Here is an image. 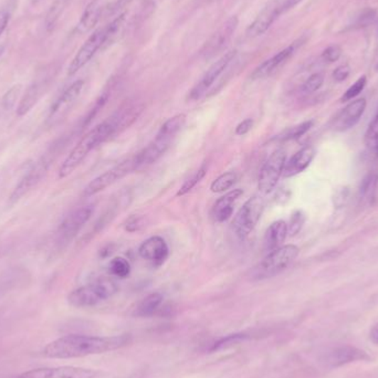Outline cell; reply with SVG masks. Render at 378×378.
<instances>
[{
	"mask_svg": "<svg viewBox=\"0 0 378 378\" xmlns=\"http://www.w3.org/2000/svg\"><path fill=\"white\" fill-rule=\"evenodd\" d=\"M236 182L237 175L234 172L225 173V174L220 175L218 178L215 179L210 185V190L215 194L225 193L228 189L232 188Z\"/></svg>",
	"mask_w": 378,
	"mask_h": 378,
	"instance_id": "obj_32",
	"label": "cell"
},
{
	"mask_svg": "<svg viewBox=\"0 0 378 378\" xmlns=\"http://www.w3.org/2000/svg\"><path fill=\"white\" fill-rule=\"evenodd\" d=\"M364 143L369 152L378 156V112L374 117L373 121L368 125L365 137H364Z\"/></svg>",
	"mask_w": 378,
	"mask_h": 378,
	"instance_id": "obj_31",
	"label": "cell"
},
{
	"mask_svg": "<svg viewBox=\"0 0 378 378\" xmlns=\"http://www.w3.org/2000/svg\"><path fill=\"white\" fill-rule=\"evenodd\" d=\"M302 1H303V0H286V1L281 5L282 14L286 13L288 10L292 9V8L296 7V5L302 3Z\"/></svg>",
	"mask_w": 378,
	"mask_h": 378,
	"instance_id": "obj_48",
	"label": "cell"
},
{
	"mask_svg": "<svg viewBox=\"0 0 378 378\" xmlns=\"http://www.w3.org/2000/svg\"><path fill=\"white\" fill-rule=\"evenodd\" d=\"M104 11L105 7L101 5L99 0H94L92 3H90L83 11L79 23H77V33H89L90 30H92L97 25Z\"/></svg>",
	"mask_w": 378,
	"mask_h": 378,
	"instance_id": "obj_24",
	"label": "cell"
},
{
	"mask_svg": "<svg viewBox=\"0 0 378 378\" xmlns=\"http://www.w3.org/2000/svg\"><path fill=\"white\" fill-rule=\"evenodd\" d=\"M105 43H107L105 27L99 28L87 38L82 47L80 48L68 68V75L71 77L79 72L80 70L85 68L94 58L99 50L105 48Z\"/></svg>",
	"mask_w": 378,
	"mask_h": 378,
	"instance_id": "obj_9",
	"label": "cell"
},
{
	"mask_svg": "<svg viewBox=\"0 0 378 378\" xmlns=\"http://www.w3.org/2000/svg\"><path fill=\"white\" fill-rule=\"evenodd\" d=\"M298 254L300 249L294 244L280 247L274 252H269L264 260L252 269L250 276L252 280L274 278L291 266Z\"/></svg>",
	"mask_w": 378,
	"mask_h": 378,
	"instance_id": "obj_3",
	"label": "cell"
},
{
	"mask_svg": "<svg viewBox=\"0 0 378 378\" xmlns=\"http://www.w3.org/2000/svg\"><path fill=\"white\" fill-rule=\"evenodd\" d=\"M264 210V200L261 197L254 196L244 202L234 217L232 229L238 238L244 239L252 234L261 218Z\"/></svg>",
	"mask_w": 378,
	"mask_h": 378,
	"instance_id": "obj_5",
	"label": "cell"
},
{
	"mask_svg": "<svg viewBox=\"0 0 378 378\" xmlns=\"http://www.w3.org/2000/svg\"><path fill=\"white\" fill-rule=\"evenodd\" d=\"M342 55V48L338 45H332L326 48L322 53V59L325 63H336Z\"/></svg>",
	"mask_w": 378,
	"mask_h": 378,
	"instance_id": "obj_41",
	"label": "cell"
},
{
	"mask_svg": "<svg viewBox=\"0 0 378 378\" xmlns=\"http://www.w3.org/2000/svg\"><path fill=\"white\" fill-rule=\"evenodd\" d=\"M366 85H367V77L366 75H362L361 77H358L355 82L346 90L344 94L342 95L341 102H348V101H353L358 95L363 92V90L365 89Z\"/></svg>",
	"mask_w": 378,
	"mask_h": 378,
	"instance_id": "obj_35",
	"label": "cell"
},
{
	"mask_svg": "<svg viewBox=\"0 0 378 378\" xmlns=\"http://www.w3.org/2000/svg\"><path fill=\"white\" fill-rule=\"evenodd\" d=\"M286 163V153L284 149H278L266 159L259 175L258 188L262 194H270L276 188L279 179L284 175Z\"/></svg>",
	"mask_w": 378,
	"mask_h": 378,
	"instance_id": "obj_8",
	"label": "cell"
},
{
	"mask_svg": "<svg viewBox=\"0 0 378 378\" xmlns=\"http://www.w3.org/2000/svg\"><path fill=\"white\" fill-rule=\"evenodd\" d=\"M371 356L368 355L364 350L356 346L336 345L330 348L323 356V362L328 367L338 368L347 364L357 363V362L369 361Z\"/></svg>",
	"mask_w": 378,
	"mask_h": 378,
	"instance_id": "obj_12",
	"label": "cell"
},
{
	"mask_svg": "<svg viewBox=\"0 0 378 378\" xmlns=\"http://www.w3.org/2000/svg\"><path fill=\"white\" fill-rule=\"evenodd\" d=\"M139 254L154 266H162L169 256V249L162 237L154 236L146 239L139 248Z\"/></svg>",
	"mask_w": 378,
	"mask_h": 378,
	"instance_id": "obj_19",
	"label": "cell"
},
{
	"mask_svg": "<svg viewBox=\"0 0 378 378\" xmlns=\"http://www.w3.org/2000/svg\"><path fill=\"white\" fill-rule=\"evenodd\" d=\"M93 212H94L93 205H87V206L75 209V212H71L63 220V224L60 225L59 232H58L60 244H68L71 242L89 222L90 218L92 217Z\"/></svg>",
	"mask_w": 378,
	"mask_h": 378,
	"instance_id": "obj_13",
	"label": "cell"
},
{
	"mask_svg": "<svg viewBox=\"0 0 378 378\" xmlns=\"http://www.w3.org/2000/svg\"><path fill=\"white\" fill-rule=\"evenodd\" d=\"M377 112H378V109H377Z\"/></svg>",
	"mask_w": 378,
	"mask_h": 378,
	"instance_id": "obj_53",
	"label": "cell"
},
{
	"mask_svg": "<svg viewBox=\"0 0 378 378\" xmlns=\"http://www.w3.org/2000/svg\"><path fill=\"white\" fill-rule=\"evenodd\" d=\"M97 372L77 366L41 367L20 374L17 378H95Z\"/></svg>",
	"mask_w": 378,
	"mask_h": 378,
	"instance_id": "obj_14",
	"label": "cell"
},
{
	"mask_svg": "<svg viewBox=\"0 0 378 378\" xmlns=\"http://www.w3.org/2000/svg\"><path fill=\"white\" fill-rule=\"evenodd\" d=\"M314 121H306V122L301 123V124L296 125V126L288 129V131L281 135V139L284 141H294V139H298L300 137L306 135L310 129L313 127Z\"/></svg>",
	"mask_w": 378,
	"mask_h": 378,
	"instance_id": "obj_36",
	"label": "cell"
},
{
	"mask_svg": "<svg viewBox=\"0 0 378 378\" xmlns=\"http://www.w3.org/2000/svg\"><path fill=\"white\" fill-rule=\"evenodd\" d=\"M206 166L200 167L197 172H195L192 176L185 180L184 184H183V186L180 187L178 193H177V196H184V195L188 194V193L190 192L198 183L202 182V179L206 176Z\"/></svg>",
	"mask_w": 378,
	"mask_h": 378,
	"instance_id": "obj_37",
	"label": "cell"
},
{
	"mask_svg": "<svg viewBox=\"0 0 378 378\" xmlns=\"http://www.w3.org/2000/svg\"><path fill=\"white\" fill-rule=\"evenodd\" d=\"M117 288L111 279H99L92 284L80 286L68 296V302L75 308H91L97 306L117 293Z\"/></svg>",
	"mask_w": 378,
	"mask_h": 378,
	"instance_id": "obj_4",
	"label": "cell"
},
{
	"mask_svg": "<svg viewBox=\"0 0 378 378\" xmlns=\"http://www.w3.org/2000/svg\"><path fill=\"white\" fill-rule=\"evenodd\" d=\"M41 1H43V0H33V4H35V5H38V4L41 3Z\"/></svg>",
	"mask_w": 378,
	"mask_h": 378,
	"instance_id": "obj_51",
	"label": "cell"
},
{
	"mask_svg": "<svg viewBox=\"0 0 378 378\" xmlns=\"http://www.w3.org/2000/svg\"><path fill=\"white\" fill-rule=\"evenodd\" d=\"M351 75V68L347 65H342L336 68L333 72V79L336 82H343Z\"/></svg>",
	"mask_w": 378,
	"mask_h": 378,
	"instance_id": "obj_43",
	"label": "cell"
},
{
	"mask_svg": "<svg viewBox=\"0 0 378 378\" xmlns=\"http://www.w3.org/2000/svg\"><path fill=\"white\" fill-rule=\"evenodd\" d=\"M6 47L4 45H0V57L4 55V53H5Z\"/></svg>",
	"mask_w": 378,
	"mask_h": 378,
	"instance_id": "obj_50",
	"label": "cell"
},
{
	"mask_svg": "<svg viewBox=\"0 0 378 378\" xmlns=\"http://www.w3.org/2000/svg\"><path fill=\"white\" fill-rule=\"evenodd\" d=\"M348 197H350V189L347 187L338 188L333 197L334 206L336 208H343L347 202Z\"/></svg>",
	"mask_w": 378,
	"mask_h": 378,
	"instance_id": "obj_42",
	"label": "cell"
},
{
	"mask_svg": "<svg viewBox=\"0 0 378 378\" xmlns=\"http://www.w3.org/2000/svg\"><path fill=\"white\" fill-rule=\"evenodd\" d=\"M143 105L136 104H126L115 113L114 115L111 117L114 122L115 127H117V133L121 132L122 129H127L129 125L134 122L135 119L139 117V114L142 113Z\"/></svg>",
	"mask_w": 378,
	"mask_h": 378,
	"instance_id": "obj_25",
	"label": "cell"
},
{
	"mask_svg": "<svg viewBox=\"0 0 378 378\" xmlns=\"http://www.w3.org/2000/svg\"><path fill=\"white\" fill-rule=\"evenodd\" d=\"M21 89H23L21 85H16L10 87L7 92L4 94L3 99H1V107L5 111H10L15 107L18 97L21 93Z\"/></svg>",
	"mask_w": 378,
	"mask_h": 378,
	"instance_id": "obj_38",
	"label": "cell"
},
{
	"mask_svg": "<svg viewBox=\"0 0 378 378\" xmlns=\"http://www.w3.org/2000/svg\"><path fill=\"white\" fill-rule=\"evenodd\" d=\"M109 271L117 278H127L131 274V264L123 256H117L109 262Z\"/></svg>",
	"mask_w": 378,
	"mask_h": 378,
	"instance_id": "obj_33",
	"label": "cell"
},
{
	"mask_svg": "<svg viewBox=\"0 0 378 378\" xmlns=\"http://www.w3.org/2000/svg\"><path fill=\"white\" fill-rule=\"evenodd\" d=\"M133 0H117V1H115L114 4H112V5L109 6V7H105V14H109V15H112V14L117 13L119 10L123 9V8L126 7L127 5H129V4L132 3Z\"/></svg>",
	"mask_w": 378,
	"mask_h": 378,
	"instance_id": "obj_46",
	"label": "cell"
},
{
	"mask_svg": "<svg viewBox=\"0 0 378 378\" xmlns=\"http://www.w3.org/2000/svg\"><path fill=\"white\" fill-rule=\"evenodd\" d=\"M366 99H356L348 103L341 112L336 115L333 127L336 132H346L353 129L363 117L366 109Z\"/></svg>",
	"mask_w": 378,
	"mask_h": 378,
	"instance_id": "obj_18",
	"label": "cell"
},
{
	"mask_svg": "<svg viewBox=\"0 0 378 378\" xmlns=\"http://www.w3.org/2000/svg\"><path fill=\"white\" fill-rule=\"evenodd\" d=\"M281 5H270L264 8L254 20V23L249 26L246 31L247 36L249 38H256L266 33L282 15Z\"/></svg>",
	"mask_w": 378,
	"mask_h": 378,
	"instance_id": "obj_20",
	"label": "cell"
},
{
	"mask_svg": "<svg viewBox=\"0 0 378 378\" xmlns=\"http://www.w3.org/2000/svg\"><path fill=\"white\" fill-rule=\"evenodd\" d=\"M10 14L7 10H0V36L3 35L8 23H9Z\"/></svg>",
	"mask_w": 378,
	"mask_h": 378,
	"instance_id": "obj_47",
	"label": "cell"
},
{
	"mask_svg": "<svg viewBox=\"0 0 378 378\" xmlns=\"http://www.w3.org/2000/svg\"><path fill=\"white\" fill-rule=\"evenodd\" d=\"M250 338H252V334L246 333V332L230 334V335L219 338L218 341L214 342L210 345V347H209V351H222V350H226V348L232 347V346L244 343V342H246Z\"/></svg>",
	"mask_w": 378,
	"mask_h": 378,
	"instance_id": "obj_29",
	"label": "cell"
},
{
	"mask_svg": "<svg viewBox=\"0 0 378 378\" xmlns=\"http://www.w3.org/2000/svg\"><path fill=\"white\" fill-rule=\"evenodd\" d=\"M117 129L114 122L111 117L97 125L94 129H91L89 133L81 139L79 143L75 145V148L70 152L65 162L63 163L59 169L60 178H65L69 175L72 174L75 169L82 164L85 157L92 152L95 147L104 143L105 141L117 134Z\"/></svg>",
	"mask_w": 378,
	"mask_h": 378,
	"instance_id": "obj_2",
	"label": "cell"
},
{
	"mask_svg": "<svg viewBox=\"0 0 378 378\" xmlns=\"http://www.w3.org/2000/svg\"><path fill=\"white\" fill-rule=\"evenodd\" d=\"M238 25L239 19L237 16H232L229 19H227L218 28L216 33L207 40V43H205L204 48H202V55L206 59H210V58L215 57V55L224 51L227 45L232 41Z\"/></svg>",
	"mask_w": 378,
	"mask_h": 378,
	"instance_id": "obj_11",
	"label": "cell"
},
{
	"mask_svg": "<svg viewBox=\"0 0 378 378\" xmlns=\"http://www.w3.org/2000/svg\"><path fill=\"white\" fill-rule=\"evenodd\" d=\"M252 126H254V119H247L242 121L238 126L236 127V134L239 136H244L247 133L252 131Z\"/></svg>",
	"mask_w": 378,
	"mask_h": 378,
	"instance_id": "obj_45",
	"label": "cell"
},
{
	"mask_svg": "<svg viewBox=\"0 0 378 378\" xmlns=\"http://www.w3.org/2000/svg\"><path fill=\"white\" fill-rule=\"evenodd\" d=\"M314 156H315V148L313 146H308H308L302 147L286 163L282 176L288 178V177L301 174L311 165Z\"/></svg>",
	"mask_w": 378,
	"mask_h": 378,
	"instance_id": "obj_21",
	"label": "cell"
},
{
	"mask_svg": "<svg viewBox=\"0 0 378 378\" xmlns=\"http://www.w3.org/2000/svg\"><path fill=\"white\" fill-rule=\"evenodd\" d=\"M85 87V81L77 80L72 85H70L63 94L60 95L59 99L53 103V107L50 109L49 121L55 122L63 119L68 114L71 107L77 102L80 95L82 93Z\"/></svg>",
	"mask_w": 378,
	"mask_h": 378,
	"instance_id": "obj_16",
	"label": "cell"
},
{
	"mask_svg": "<svg viewBox=\"0 0 378 378\" xmlns=\"http://www.w3.org/2000/svg\"><path fill=\"white\" fill-rule=\"evenodd\" d=\"M65 7V0H55V3L51 5L45 20V25L48 31L53 30L55 23H58V20H59V18L63 15Z\"/></svg>",
	"mask_w": 378,
	"mask_h": 378,
	"instance_id": "obj_34",
	"label": "cell"
},
{
	"mask_svg": "<svg viewBox=\"0 0 378 378\" xmlns=\"http://www.w3.org/2000/svg\"><path fill=\"white\" fill-rule=\"evenodd\" d=\"M369 340H371L374 344L378 345V323L372 326L371 330H369Z\"/></svg>",
	"mask_w": 378,
	"mask_h": 378,
	"instance_id": "obj_49",
	"label": "cell"
},
{
	"mask_svg": "<svg viewBox=\"0 0 378 378\" xmlns=\"http://www.w3.org/2000/svg\"><path fill=\"white\" fill-rule=\"evenodd\" d=\"M132 341L129 335L92 336L72 335L63 336L50 342L43 348V356L55 360L85 357L115 351L129 345Z\"/></svg>",
	"mask_w": 378,
	"mask_h": 378,
	"instance_id": "obj_1",
	"label": "cell"
},
{
	"mask_svg": "<svg viewBox=\"0 0 378 378\" xmlns=\"http://www.w3.org/2000/svg\"><path fill=\"white\" fill-rule=\"evenodd\" d=\"M237 53L238 51L236 49L230 50L228 53H224L217 61H215L207 70L204 77L199 80V82L193 87L192 91L189 93V99L195 101V99H199L204 97L208 92L209 89L216 83L217 80L222 77V73L228 69L229 65L234 63Z\"/></svg>",
	"mask_w": 378,
	"mask_h": 378,
	"instance_id": "obj_7",
	"label": "cell"
},
{
	"mask_svg": "<svg viewBox=\"0 0 378 378\" xmlns=\"http://www.w3.org/2000/svg\"><path fill=\"white\" fill-rule=\"evenodd\" d=\"M324 83V75L322 73H313L306 79V82L302 85V91L304 93H314L318 90L321 89Z\"/></svg>",
	"mask_w": 378,
	"mask_h": 378,
	"instance_id": "obj_40",
	"label": "cell"
},
{
	"mask_svg": "<svg viewBox=\"0 0 378 378\" xmlns=\"http://www.w3.org/2000/svg\"><path fill=\"white\" fill-rule=\"evenodd\" d=\"M376 17V11L373 9H367L358 18L357 25L360 27H366L369 23H373Z\"/></svg>",
	"mask_w": 378,
	"mask_h": 378,
	"instance_id": "obj_44",
	"label": "cell"
},
{
	"mask_svg": "<svg viewBox=\"0 0 378 378\" xmlns=\"http://www.w3.org/2000/svg\"><path fill=\"white\" fill-rule=\"evenodd\" d=\"M286 237H288V224L284 220L272 222L264 234V250L271 252L284 246Z\"/></svg>",
	"mask_w": 378,
	"mask_h": 378,
	"instance_id": "obj_23",
	"label": "cell"
},
{
	"mask_svg": "<svg viewBox=\"0 0 378 378\" xmlns=\"http://www.w3.org/2000/svg\"><path fill=\"white\" fill-rule=\"evenodd\" d=\"M133 171H136L135 156L129 157L125 162H122L121 164L117 165L113 168L109 169L107 172L99 175V176L95 177L85 187L83 195H85V197L94 196V195L102 192L111 185L115 184L117 180L122 179L123 177L126 176L129 173H132Z\"/></svg>",
	"mask_w": 378,
	"mask_h": 378,
	"instance_id": "obj_10",
	"label": "cell"
},
{
	"mask_svg": "<svg viewBox=\"0 0 378 378\" xmlns=\"http://www.w3.org/2000/svg\"><path fill=\"white\" fill-rule=\"evenodd\" d=\"M173 139L174 137L169 136V135L163 134L161 132L157 133L154 141L149 143L139 154L135 155L136 169L149 166V165L157 162L166 153L167 149L171 146Z\"/></svg>",
	"mask_w": 378,
	"mask_h": 378,
	"instance_id": "obj_17",
	"label": "cell"
},
{
	"mask_svg": "<svg viewBox=\"0 0 378 378\" xmlns=\"http://www.w3.org/2000/svg\"><path fill=\"white\" fill-rule=\"evenodd\" d=\"M163 296L158 292L148 294L146 298H143L139 302V306L135 308V315L139 318H148L154 315L155 312L158 310L159 306H162Z\"/></svg>",
	"mask_w": 378,
	"mask_h": 378,
	"instance_id": "obj_27",
	"label": "cell"
},
{
	"mask_svg": "<svg viewBox=\"0 0 378 378\" xmlns=\"http://www.w3.org/2000/svg\"><path fill=\"white\" fill-rule=\"evenodd\" d=\"M244 194L242 189H234L217 200L212 208V218L216 222H225L232 216L234 202Z\"/></svg>",
	"mask_w": 378,
	"mask_h": 378,
	"instance_id": "obj_22",
	"label": "cell"
},
{
	"mask_svg": "<svg viewBox=\"0 0 378 378\" xmlns=\"http://www.w3.org/2000/svg\"><path fill=\"white\" fill-rule=\"evenodd\" d=\"M378 192V174L376 172L368 173L358 188V202L361 204L372 205L376 200Z\"/></svg>",
	"mask_w": 378,
	"mask_h": 378,
	"instance_id": "obj_26",
	"label": "cell"
},
{
	"mask_svg": "<svg viewBox=\"0 0 378 378\" xmlns=\"http://www.w3.org/2000/svg\"><path fill=\"white\" fill-rule=\"evenodd\" d=\"M374 68H375L376 71H377V72H378V61H377V63H375V67H374Z\"/></svg>",
	"mask_w": 378,
	"mask_h": 378,
	"instance_id": "obj_52",
	"label": "cell"
},
{
	"mask_svg": "<svg viewBox=\"0 0 378 378\" xmlns=\"http://www.w3.org/2000/svg\"><path fill=\"white\" fill-rule=\"evenodd\" d=\"M301 40H298L296 43L288 45V47L284 48L281 51H279L276 55H272L271 58H269L266 61L258 65L254 69V72L252 75V80H261L266 79V77H270L276 72L280 68L284 67L288 60L293 57L298 48L301 45Z\"/></svg>",
	"mask_w": 378,
	"mask_h": 378,
	"instance_id": "obj_15",
	"label": "cell"
},
{
	"mask_svg": "<svg viewBox=\"0 0 378 378\" xmlns=\"http://www.w3.org/2000/svg\"><path fill=\"white\" fill-rule=\"evenodd\" d=\"M53 155L51 153H47L45 156L41 158L33 165L31 168L29 169V172L23 177V179L20 180L19 184L15 187L13 193L10 194L9 202L11 205L16 204L19 202L20 199L23 198L28 193L31 192L35 187L38 186L41 180L47 176L48 171H49L50 166L53 164Z\"/></svg>",
	"mask_w": 378,
	"mask_h": 378,
	"instance_id": "obj_6",
	"label": "cell"
},
{
	"mask_svg": "<svg viewBox=\"0 0 378 378\" xmlns=\"http://www.w3.org/2000/svg\"><path fill=\"white\" fill-rule=\"evenodd\" d=\"M304 222H306V216L303 212L301 210L294 212L288 224V234L291 237L296 236L298 232H301Z\"/></svg>",
	"mask_w": 378,
	"mask_h": 378,
	"instance_id": "obj_39",
	"label": "cell"
},
{
	"mask_svg": "<svg viewBox=\"0 0 378 378\" xmlns=\"http://www.w3.org/2000/svg\"><path fill=\"white\" fill-rule=\"evenodd\" d=\"M41 91H40V85L37 83L30 85L26 91L25 95L20 101L19 105L17 107L18 117H25L28 113L33 109V107L37 104L38 99H40Z\"/></svg>",
	"mask_w": 378,
	"mask_h": 378,
	"instance_id": "obj_28",
	"label": "cell"
},
{
	"mask_svg": "<svg viewBox=\"0 0 378 378\" xmlns=\"http://www.w3.org/2000/svg\"><path fill=\"white\" fill-rule=\"evenodd\" d=\"M126 13L119 14L109 25L105 26V31H107L105 48L114 43L115 40L119 38V33H122L125 23H126Z\"/></svg>",
	"mask_w": 378,
	"mask_h": 378,
	"instance_id": "obj_30",
	"label": "cell"
}]
</instances>
